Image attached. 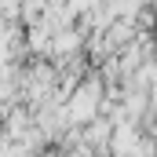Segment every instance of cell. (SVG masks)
Masks as SVG:
<instances>
[{
	"label": "cell",
	"mask_w": 157,
	"mask_h": 157,
	"mask_svg": "<svg viewBox=\"0 0 157 157\" xmlns=\"http://www.w3.org/2000/svg\"><path fill=\"white\" fill-rule=\"evenodd\" d=\"M4 18L7 22H22V0H4Z\"/></svg>",
	"instance_id": "1"
}]
</instances>
